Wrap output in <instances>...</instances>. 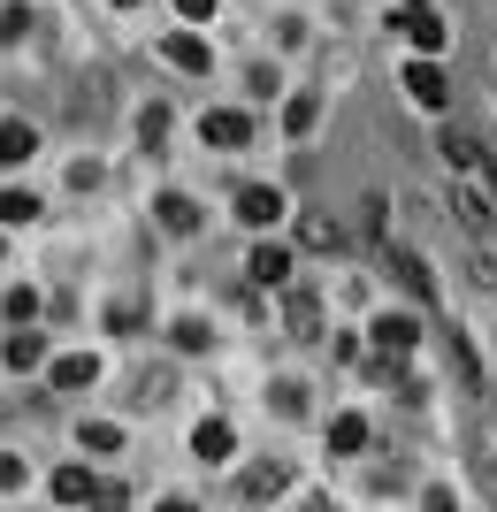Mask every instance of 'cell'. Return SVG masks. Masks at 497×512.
<instances>
[{"mask_svg": "<svg viewBox=\"0 0 497 512\" xmlns=\"http://www.w3.org/2000/svg\"><path fill=\"white\" fill-rule=\"evenodd\" d=\"M169 398V367H153V375H138V406H161Z\"/></svg>", "mask_w": 497, "mask_h": 512, "instance_id": "obj_28", "label": "cell"}, {"mask_svg": "<svg viewBox=\"0 0 497 512\" xmlns=\"http://www.w3.org/2000/svg\"><path fill=\"white\" fill-rule=\"evenodd\" d=\"M23 31H31V8H8V16H0V39L23 46Z\"/></svg>", "mask_w": 497, "mask_h": 512, "instance_id": "obj_29", "label": "cell"}, {"mask_svg": "<svg viewBox=\"0 0 497 512\" xmlns=\"http://www.w3.org/2000/svg\"><path fill=\"white\" fill-rule=\"evenodd\" d=\"M368 337H375V352H390V360H406L413 344H421V314H383V321L368 329Z\"/></svg>", "mask_w": 497, "mask_h": 512, "instance_id": "obj_4", "label": "cell"}, {"mask_svg": "<svg viewBox=\"0 0 497 512\" xmlns=\"http://www.w3.org/2000/svg\"><path fill=\"white\" fill-rule=\"evenodd\" d=\"M192 451H199V459H230V451H238L230 421H199V428H192Z\"/></svg>", "mask_w": 497, "mask_h": 512, "instance_id": "obj_17", "label": "cell"}, {"mask_svg": "<svg viewBox=\"0 0 497 512\" xmlns=\"http://www.w3.org/2000/svg\"><path fill=\"white\" fill-rule=\"evenodd\" d=\"M199 138H207V146H245L253 123H245L238 107H215V115H199Z\"/></svg>", "mask_w": 497, "mask_h": 512, "instance_id": "obj_11", "label": "cell"}, {"mask_svg": "<svg viewBox=\"0 0 497 512\" xmlns=\"http://www.w3.org/2000/svg\"><path fill=\"white\" fill-rule=\"evenodd\" d=\"M406 92H413L421 107H452V77H444V69H436L429 54H421V62L406 69Z\"/></svg>", "mask_w": 497, "mask_h": 512, "instance_id": "obj_6", "label": "cell"}, {"mask_svg": "<svg viewBox=\"0 0 497 512\" xmlns=\"http://www.w3.org/2000/svg\"><path fill=\"white\" fill-rule=\"evenodd\" d=\"M153 222H161L169 237H192V230H199V207H192L184 192H161V199H153Z\"/></svg>", "mask_w": 497, "mask_h": 512, "instance_id": "obj_12", "label": "cell"}, {"mask_svg": "<svg viewBox=\"0 0 497 512\" xmlns=\"http://www.w3.org/2000/svg\"><path fill=\"white\" fill-rule=\"evenodd\" d=\"M169 344H176V352H207V321H192V314H184V321L169 329Z\"/></svg>", "mask_w": 497, "mask_h": 512, "instance_id": "obj_24", "label": "cell"}, {"mask_svg": "<svg viewBox=\"0 0 497 512\" xmlns=\"http://www.w3.org/2000/svg\"><path fill=\"white\" fill-rule=\"evenodd\" d=\"M161 54H169L176 69H192V77H207V69H215V54H207V39H199V31H169V39H161Z\"/></svg>", "mask_w": 497, "mask_h": 512, "instance_id": "obj_10", "label": "cell"}, {"mask_svg": "<svg viewBox=\"0 0 497 512\" xmlns=\"http://www.w3.org/2000/svg\"><path fill=\"white\" fill-rule=\"evenodd\" d=\"M238 497H245V505H260V497H283V467H253V474L238 482Z\"/></svg>", "mask_w": 497, "mask_h": 512, "instance_id": "obj_22", "label": "cell"}, {"mask_svg": "<svg viewBox=\"0 0 497 512\" xmlns=\"http://www.w3.org/2000/svg\"><path fill=\"white\" fill-rule=\"evenodd\" d=\"M85 451H123V428H115V421H92L85 428Z\"/></svg>", "mask_w": 497, "mask_h": 512, "instance_id": "obj_27", "label": "cell"}, {"mask_svg": "<svg viewBox=\"0 0 497 512\" xmlns=\"http://www.w3.org/2000/svg\"><path fill=\"white\" fill-rule=\"evenodd\" d=\"M238 222H253V230L283 222V192H276V184H245V192H238Z\"/></svg>", "mask_w": 497, "mask_h": 512, "instance_id": "obj_8", "label": "cell"}, {"mask_svg": "<svg viewBox=\"0 0 497 512\" xmlns=\"http://www.w3.org/2000/svg\"><path fill=\"white\" fill-rule=\"evenodd\" d=\"M31 214H39V199H31V192H0V222H8V230L31 222Z\"/></svg>", "mask_w": 497, "mask_h": 512, "instance_id": "obj_25", "label": "cell"}, {"mask_svg": "<svg viewBox=\"0 0 497 512\" xmlns=\"http://www.w3.org/2000/svg\"><path fill=\"white\" fill-rule=\"evenodd\" d=\"M245 276H253L260 291H283V283H291V253H283V245H253V260H245Z\"/></svg>", "mask_w": 497, "mask_h": 512, "instance_id": "obj_9", "label": "cell"}, {"mask_svg": "<svg viewBox=\"0 0 497 512\" xmlns=\"http://www.w3.org/2000/svg\"><path fill=\"white\" fill-rule=\"evenodd\" d=\"M436 153H444V169H459V176L482 169V138H475V130H459V123L436 130Z\"/></svg>", "mask_w": 497, "mask_h": 512, "instance_id": "obj_5", "label": "cell"}, {"mask_svg": "<svg viewBox=\"0 0 497 512\" xmlns=\"http://www.w3.org/2000/svg\"><path fill=\"white\" fill-rule=\"evenodd\" d=\"M329 451H368V421H360V413H337V421H329Z\"/></svg>", "mask_w": 497, "mask_h": 512, "instance_id": "obj_19", "label": "cell"}, {"mask_svg": "<svg viewBox=\"0 0 497 512\" xmlns=\"http://www.w3.org/2000/svg\"><path fill=\"white\" fill-rule=\"evenodd\" d=\"M390 31H406L421 54H444V46H452V23L429 16V8H398V16H390Z\"/></svg>", "mask_w": 497, "mask_h": 512, "instance_id": "obj_2", "label": "cell"}, {"mask_svg": "<svg viewBox=\"0 0 497 512\" xmlns=\"http://www.w3.org/2000/svg\"><path fill=\"white\" fill-rule=\"evenodd\" d=\"M490 199H497V161H490Z\"/></svg>", "mask_w": 497, "mask_h": 512, "instance_id": "obj_34", "label": "cell"}, {"mask_svg": "<svg viewBox=\"0 0 497 512\" xmlns=\"http://www.w3.org/2000/svg\"><path fill=\"white\" fill-rule=\"evenodd\" d=\"M383 260H390V276L406 283V299H421V306L436 299V276H429V260L413 253V245H383Z\"/></svg>", "mask_w": 497, "mask_h": 512, "instance_id": "obj_3", "label": "cell"}, {"mask_svg": "<svg viewBox=\"0 0 497 512\" xmlns=\"http://www.w3.org/2000/svg\"><path fill=\"white\" fill-rule=\"evenodd\" d=\"M100 383V360L92 352H69V360H54V390H92Z\"/></svg>", "mask_w": 497, "mask_h": 512, "instance_id": "obj_16", "label": "cell"}, {"mask_svg": "<svg viewBox=\"0 0 497 512\" xmlns=\"http://www.w3.org/2000/svg\"><path fill=\"white\" fill-rule=\"evenodd\" d=\"M138 138H146V153L161 146V138H169V107H161V100H153L146 115H138Z\"/></svg>", "mask_w": 497, "mask_h": 512, "instance_id": "obj_23", "label": "cell"}, {"mask_svg": "<svg viewBox=\"0 0 497 512\" xmlns=\"http://www.w3.org/2000/svg\"><path fill=\"white\" fill-rule=\"evenodd\" d=\"M299 245H306V253H337V245H345V230H337L329 214H306V222H299Z\"/></svg>", "mask_w": 497, "mask_h": 512, "instance_id": "obj_18", "label": "cell"}, {"mask_svg": "<svg viewBox=\"0 0 497 512\" xmlns=\"http://www.w3.org/2000/svg\"><path fill=\"white\" fill-rule=\"evenodd\" d=\"M176 16H184V23H207V16H215V0H176Z\"/></svg>", "mask_w": 497, "mask_h": 512, "instance_id": "obj_32", "label": "cell"}, {"mask_svg": "<svg viewBox=\"0 0 497 512\" xmlns=\"http://www.w3.org/2000/svg\"><path fill=\"white\" fill-rule=\"evenodd\" d=\"M115 8H138V0H115Z\"/></svg>", "mask_w": 497, "mask_h": 512, "instance_id": "obj_36", "label": "cell"}, {"mask_svg": "<svg viewBox=\"0 0 497 512\" xmlns=\"http://www.w3.org/2000/svg\"><path fill=\"white\" fill-rule=\"evenodd\" d=\"M31 153H39V130H31V123H16V115H8V123H0V169H23Z\"/></svg>", "mask_w": 497, "mask_h": 512, "instance_id": "obj_13", "label": "cell"}, {"mask_svg": "<svg viewBox=\"0 0 497 512\" xmlns=\"http://www.w3.org/2000/svg\"><path fill=\"white\" fill-rule=\"evenodd\" d=\"M314 123H322V100H314V92H291V107H283V130H291V138H306Z\"/></svg>", "mask_w": 497, "mask_h": 512, "instance_id": "obj_20", "label": "cell"}, {"mask_svg": "<svg viewBox=\"0 0 497 512\" xmlns=\"http://www.w3.org/2000/svg\"><path fill=\"white\" fill-rule=\"evenodd\" d=\"M0 360L16 367V375H31V367H39V360H46V344H39V337H31V321H16V337L0 344Z\"/></svg>", "mask_w": 497, "mask_h": 512, "instance_id": "obj_15", "label": "cell"}, {"mask_svg": "<svg viewBox=\"0 0 497 512\" xmlns=\"http://www.w3.org/2000/svg\"><path fill=\"white\" fill-rule=\"evenodd\" d=\"M283 321H291L299 344H314L322 337V291H314V283H283Z\"/></svg>", "mask_w": 497, "mask_h": 512, "instance_id": "obj_1", "label": "cell"}, {"mask_svg": "<svg viewBox=\"0 0 497 512\" xmlns=\"http://www.w3.org/2000/svg\"><path fill=\"white\" fill-rule=\"evenodd\" d=\"M39 314V291H8V321H31Z\"/></svg>", "mask_w": 497, "mask_h": 512, "instance_id": "obj_31", "label": "cell"}, {"mask_svg": "<svg viewBox=\"0 0 497 512\" xmlns=\"http://www.w3.org/2000/svg\"><path fill=\"white\" fill-rule=\"evenodd\" d=\"M276 413H283V421H306V390L299 383H276Z\"/></svg>", "mask_w": 497, "mask_h": 512, "instance_id": "obj_26", "label": "cell"}, {"mask_svg": "<svg viewBox=\"0 0 497 512\" xmlns=\"http://www.w3.org/2000/svg\"><path fill=\"white\" fill-rule=\"evenodd\" d=\"M444 352H452V375H459V390H467V398H482V360H475V344H467V337L452 329V337H444Z\"/></svg>", "mask_w": 497, "mask_h": 512, "instance_id": "obj_14", "label": "cell"}, {"mask_svg": "<svg viewBox=\"0 0 497 512\" xmlns=\"http://www.w3.org/2000/svg\"><path fill=\"white\" fill-rule=\"evenodd\" d=\"M398 8H429V0H398Z\"/></svg>", "mask_w": 497, "mask_h": 512, "instance_id": "obj_35", "label": "cell"}, {"mask_svg": "<svg viewBox=\"0 0 497 512\" xmlns=\"http://www.w3.org/2000/svg\"><path fill=\"white\" fill-rule=\"evenodd\" d=\"M54 497H62V505H85V497H100V482H92L85 467H62L54 474Z\"/></svg>", "mask_w": 497, "mask_h": 512, "instance_id": "obj_21", "label": "cell"}, {"mask_svg": "<svg viewBox=\"0 0 497 512\" xmlns=\"http://www.w3.org/2000/svg\"><path fill=\"white\" fill-rule=\"evenodd\" d=\"M452 207H459V230L475 237V245H490V237H497V207H490V192H459Z\"/></svg>", "mask_w": 497, "mask_h": 512, "instance_id": "obj_7", "label": "cell"}, {"mask_svg": "<svg viewBox=\"0 0 497 512\" xmlns=\"http://www.w3.org/2000/svg\"><path fill=\"white\" fill-rule=\"evenodd\" d=\"M0 490H23V459H0Z\"/></svg>", "mask_w": 497, "mask_h": 512, "instance_id": "obj_33", "label": "cell"}, {"mask_svg": "<svg viewBox=\"0 0 497 512\" xmlns=\"http://www.w3.org/2000/svg\"><path fill=\"white\" fill-rule=\"evenodd\" d=\"M360 237H368V245H383V199H368V207H360Z\"/></svg>", "mask_w": 497, "mask_h": 512, "instance_id": "obj_30", "label": "cell"}]
</instances>
